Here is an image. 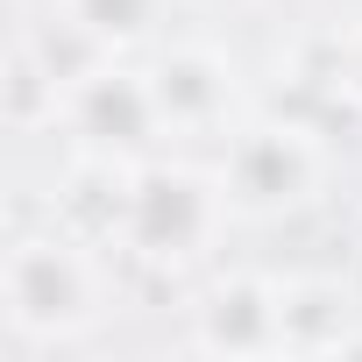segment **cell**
Here are the masks:
<instances>
[{
	"instance_id": "7a4b0ae2",
	"label": "cell",
	"mask_w": 362,
	"mask_h": 362,
	"mask_svg": "<svg viewBox=\"0 0 362 362\" xmlns=\"http://www.w3.org/2000/svg\"><path fill=\"white\" fill-rule=\"evenodd\" d=\"M228 228V192L221 170H192V163H135L128 177V214H121V249L156 263V270H185L199 263Z\"/></svg>"
},
{
	"instance_id": "5b68a950",
	"label": "cell",
	"mask_w": 362,
	"mask_h": 362,
	"mask_svg": "<svg viewBox=\"0 0 362 362\" xmlns=\"http://www.w3.org/2000/svg\"><path fill=\"white\" fill-rule=\"evenodd\" d=\"M142 71H149L163 135H221V128H242V71H235L228 50H214V43H163Z\"/></svg>"
},
{
	"instance_id": "ba28073f",
	"label": "cell",
	"mask_w": 362,
	"mask_h": 362,
	"mask_svg": "<svg viewBox=\"0 0 362 362\" xmlns=\"http://www.w3.org/2000/svg\"><path fill=\"white\" fill-rule=\"evenodd\" d=\"M57 8H64L107 57L149 50V43L163 36V0H57Z\"/></svg>"
},
{
	"instance_id": "30bf717a",
	"label": "cell",
	"mask_w": 362,
	"mask_h": 362,
	"mask_svg": "<svg viewBox=\"0 0 362 362\" xmlns=\"http://www.w3.org/2000/svg\"><path fill=\"white\" fill-rule=\"evenodd\" d=\"M206 8H249V0H206Z\"/></svg>"
},
{
	"instance_id": "3957f363",
	"label": "cell",
	"mask_w": 362,
	"mask_h": 362,
	"mask_svg": "<svg viewBox=\"0 0 362 362\" xmlns=\"http://www.w3.org/2000/svg\"><path fill=\"white\" fill-rule=\"evenodd\" d=\"M327 185V142L305 121H242L221 149V192L235 221H284Z\"/></svg>"
},
{
	"instance_id": "52a82bcc",
	"label": "cell",
	"mask_w": 362,
	"mask_h": 362,
	"mask_svg": "<svg viewBox=\"0 0 362 362\" xmlns=\"http://www.w3.org/2000/svg\"><path fill=\"white\" fill-rule=\"evenodd\" d=\"M284 355H334L362 341V291L348 277H277Z\"/></svg>"
},
{
	"instance_id": "277c9868",
	"label": "cell",
	"mask_w": 362,
	"mask_h": 362,
	"mask_svg": "<svg viewBox=\"0 0 362 362\" xmlns=\"http://www.w3.org/2000/svg\"><path fill=\"white\" fill-rule=\"evenodd\" d=\"M78 156H114V163H142L163 142V114L149 93V71H128L114 57H100L71 93H64V121H57Z\"/></svg>"
},
{
	"instance_id": "6da1fadb",
	"label": "cell",
	"mask_w": 362,
	"mask_h": 362,
	"mask_svg": "<svg viewBox=\"0 0 362 362\" xmlns=\"http://www.w3.org/2000/svg\"><path fill=\"white\" fill-rule=\"evenodd\" d=\"M107 263L100 242L71 235V228H43V235H15L8 263H0V313L22 348H71L107 320Z\"/></svg>"
},
{
	"instance_id": "8992f818",
	"label": "cell",
	"mask_w": 362,
	"mask_h": 362,
	"mask_svg": "<svg viewBox=\"0 0 362 362\" xmlns=\"http://www.w3.org/2000/svg\"><path fill=\"white\" fill-rule=\"evenodd\" d=\"M192 348L199 355H284V305H277V277H221L214 291H199L192 305Z\"/></svg>"
},
{
	"instance_id": "9c48e42d",
	"label": "cell",
	"mask_w": 362,
	"mask_h": 362,
	"mask_svg": "<svg viewBox=\"0 0 362 362\" xmlns=\"http://www.w3.org/2000/svg\"><path fill=\"white\" fill-rule=\"evenodd\" d=\"M341 86H348V100H362V29L341 43Z\"/></svg>"
}]
</instances>
